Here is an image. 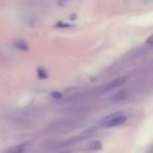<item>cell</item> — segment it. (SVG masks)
Returning <instances> with one entry per match:
<instances>
[{"mask_svg":"<svg viewBox=\"0 0 153 153\" xmlns=\"http://www.w3.org/2000/svg\"><path fill=\"white\" fill-rule=\"evenodd\" d=\"M25 149H26V143H18L6 149L5 153H24Z\"/></svg>","mask_w":153,"mask_h":153,"instance_id":"3957f363","label":"cell"},{"mask_svg":"<svg viewBox=\"0 0 153 153\" xmlns=\"http://www.w3.org/2000/svg\"><path fill=\"white\" fill-rule=\"evenodd\" d=\"M126 81H127V78H124V76H122V78H117V79H115L114 81H111L110 84L106 85L105 91H109V90H114V88H116V87H120V86H122Z\"/></svg>","mask_w":153,"mask_h":153,"instance_id":"7a4b0ae2","label":"cell"},{"mask_svg":"<svg viewBox=\"0 0 153 153\" xmlns=\"http://www.w3.org/2000/svg\"><path fill=\"white\" fill-rule=\"evenodd\" d=\"M50 96L54 98V99H62V93L61 92H57V91H55V92H51L50 93Z\"/></svg>","mask_w":153,"mask_h":153,"instance_id":"ba28073f","label":"cell"},{"mask_svg":"<svg viewBox=\"0 0 153 153\" xmlns=\"http://www.w3.org/2000/svg\"><path fill=\"white\" fill-rule=\"evenodd\" d=\"M56 26H62V27H67V26H69V25H67L66 23H57V24H56Z\"/></svg>","mask_w":153,"mask_h":153,"instance_id":"8fae6325","label":"cell"},{"mask_svg":"<svg viewBox=\"0 0 153 153\" xmlns=\"http://www.w3.org/2000/svg\"><path fill=\"white\" fill-rule=\"evenodd\" d=\"M88 148L91 151H98V149L102 148V142L100 141H93V142H91V145L88 146Z\"/></svg>","mask_w":153,"mask_h":153,"instance_id":"8992f818","label":"cell"},{"mask_svg":"<svg viewBox=\"0 0 153 153\" xmlns=\"http://www.w3.org/2000/svg\"><path fill=\"white\" fill-rule=\"evenodd\" d=\"M127 97H128V92L127 91H120V92L115 93L111 99L112 100H122V99H126Z\"/></svg>","mask_w":153,"mask_h":153,"instance_id":"277c9868","label":"cell"},{"mask_svg":"<svg viewBox=\"0 0 153 153\" xmlns=\"http://www.w3.org/2000/svg\"><path fill=\"white\" fill-rule=\"evenodd\" d=\"M146 44H148V45H153V33L146 39Z\"/></svg>","mask_w":153,"mask_h":153,"instance_id":"30bf717a","label":"cell"},{"mask_svg":"<svg viewBox=\"0 0 153 153\" xmlns=\"http://www.w3.org/2000/svg\"><path fill=\"white\" fill-rule=\"evenodd\" d=\"M127 117L122 112H115L111 115L105 116L103 120H100L99 126L103 128H114V127H118L121 124H123L126 122Z\"/></svg>","mask_w":153,"mask_h":153,"instance_id":"6da1fadb","label":"cell"},{"mask_svg":"<svg viewBox=\"0 0 153 153\" xmlns=\"http://www.w3.org/2000/svg\"><path fill=\"white\" fill-rule=\"evenodd\" d=\"M93 129H88V130H86V131H84V133H81L80 135H78L76 136V140H85V139H87V137H90L91 135H93Z\"/></svg>","mask_w":153,"mask_h":153,"instance_id":"5b68a950","label":"cell"},{"mask_svg":"<svg viewBox=\"0 0 153 153\" xmlns=\"http://www.w3.org/2000/svg\"><path fill=\"white\" fill-rule=\"evenodd\" d=\"M38 76L42 79V78H47V73L42 69V68H38Z\"/></svg>","mask_w":153,"mask_h":153,"instance_id":"9c48e42d","label":"cell"},{"mask_svg":"<svg viewBox=\"0 0 153 153\" xmlns=\"http://www.w3.org/2000/svg\"><path fill=\"white\" fill-rule=\"evenodd\" d=\"M16 45L19 48V49H22V50H26L27 49V47H26V44H25V42H23V41H18V42H16Z\"/></svg>","mask_w":153,"mask_h":153,"instance_id":"52a82bcc","label":"cell"}]
</instances>
